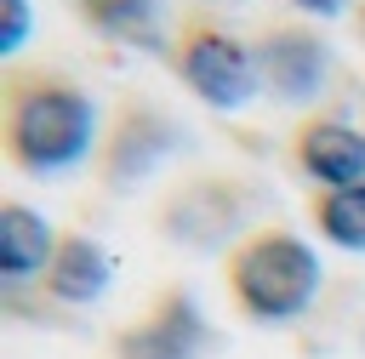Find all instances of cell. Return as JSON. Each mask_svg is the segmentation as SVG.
<instances>
[{
  "mask_svg": "<svg viewBox=\"0 0 365 359\" xmlns=\"http://www.w3.org/2000/svg\"><path fill=\"white\" fill-rule=\"evenodd\" d=\"M103 108L57 68H11L0 80V154L11 171L57 182L97 160Z\"/></svg>",
  "mask_w": 365,
  "mask_h": 359,
  "instance_id": "cell-1",
  "label": "cell"
},
{
  "mask_svg": "<svg viewBox=\"0 0 365 359\" xmlns=\"http://www.w3.org/2000/svg\"><path fill=\"white\" fill-rule=\"evenodd\" d=\"M325 285L319 251L285 222H251L222 251V291L251 325H297Z\"/></svg>",
  "mask_w": 365,
  "mask_h": 359,
  "instance_id": "cell-2",
  "label": "cell"
},
{
  "mask_svg": "<svg viewBox=\"0 0 365 359\" xmlns=\"http://www.w3.org/2000/svg\"><path fill=\"white\" fill-rule=\"evenodd\" d=\"M165 63L171 74L182 80V91L217 114H234L245 103L262 97V74H257V51L228 34L222 23H205V17H188L171 40H165Z\"/></svg>",
  "mask_w": 365,
  "mask_h": 359,
  "instance_id": "cell-3",
  "label": "cell"
},
{
  "mask_svg": "<svg viewBox=\"0 0 365 359\" xmlns=\"http://www.w3.org/2000/svg\"><path fill=\"white\" fill-rule=\"evenodd\" d=\"M257 211V188L234 171H194V177H177L165 188V199L154 205V228L171 239V245H188V251H228L245 228V217Z\"/></svg>",
  "mask_w": 365,
  "mask_h": 359,
  "instance_id": "cell-4",
  "label": "cell"
},
{
  "mask_svg": "<svg viewBox=\"0 0 365 359\" xmlns=\"http://www.w3.org/2000/svg\"><path fill=\"white\" fill-rule=\"evenodd\" d=\"M177 148H182V125H177L160 103L125 97V103L108 114V125H103V142H97L91 171H97V182H103L108 194H137L154 171L171 165Z\"/></svg>",
  "mask_w": 365,
  "mask_h": 359,
  "instance_id": "cell-5",
  "label": "cell"
},
{
  "mask_svg": "<svg viewBox=\"0 0 365 359\" xmlns=\"http://www.w3.org/2000/svg\"><path fill=\"white\" fill-rule=\"evenodd\" d=\"M257 74H262V97L285 103V108H308L314 97H325L331 85V46L319 40V28L308 23H268L257 40Z\"/></svg>",
  "mask_w": 365,
  "mask_h": 359,
  "instance_id": "cell-6",
  "label": "cell"
},
{
  "mask_svg": "<svg viewBox=\"0 0 365 359\" xmlns=\"http://www.w3.org/2000/svg\"><path fill=\"white\" fill-rule=\"evenodd\" d=\"M211 325L194 291L165 285L131 325L114 331V359H205Z\"/></svg>",
  "mask_w": 365,
  "mask_h": 359,
  "instance_id": "cell-7",
  "label": "cell"
},
{
  "mask_svg": "<svg viewBox=\"0 0 365 359\" xmlns=\"http://www.w3.org/2000/svg\"><path fill=\"white\" fill-rule=\"evenodd\" d=\"M291 165L314 188H354L365 182V131L336 114H308L291 131Z\"/></svg>",
  "mask_w": 365,
  "mask_h": 359,
  "instance_id": "cell-8",
  "label": "cell"
},
{
  "mask_svg": "<svg viewBox=\"0 0 365 359\" xmlns=\"http://www.w3.org/2000/svg\"><path fill=\"white\" fill-rule=\"evenodd\" d=\"M108 279H114L108 245L91 239V234H80V228H63L57 234V251H51V262L40 274V291L51 302H63V308H86V302H97L108 291Z\"/></svg>",
  "mask_w": 365,
  "mask_h": 359,
  "instance_id": "cell-9",
  "label": "cell"
},
{
  "mask_svg": "<svg viewBox=\"0 0 365 359\" xmlns=\"http://www.w3.org/2000/svg\"><path fill=\"white\" fill-rule=\"evenodd\" d=\"M57 234L34 205L23 199H0V279L6 285H23V279H40L51 251H57Z\"/></svg>",
  "mask_w": 365,
  "mask_h": 359,
  "instance_id": "cell-10",
  "label": "cell"
},
{
  "mask_svg": "<svg viewBox=\"0 0 365 359\" xmlns=\"http://www.w3.org/2000/svg\"><path fill=\"white\" fill-rule=\"evenodd\" d=\"M86 28L120 46H160V0H68Z\"/></svg>",
  "mask_w": 365,
  "mask_h": 359,
  "instance_id": "cell-11",
  "label": "cell"
},
{
  "mask_svg": "<svg viewBox=\"0 0 365 359\" xmlns=\"http://www.w3.org/2000/svg\"><path fill=\"white\" fill-rule=\"evenodd\" d=\"M308 222H314V234L325 245L365 251V182H354V188H314Z\"/></svg>",
  "mask_w": 365,
  "mask_h": 359,
  "instance_id": "cell-12",
  "label": "cell"
},
{
  "mask_svg": "<svg viewBox=\"0 0 365 359\" xmlns=\"http://www.w3.org/2000/svg\"><path fill=\"white\" fill-rule=\"evenodd\" d=\"M0 6H6V23H0V57H17L23 40H29V28H34V11H29V0H0Z\"/></svg>",
  "mask_w": 365,
  "mask_h": 359,
  "instance_id": "cell-13",
  "label": "cell"
},
{
  "mask_svg": "<svg viewBox=\"0 0 365 359\" xmlns=\"http://www.w3.org/2000/svg\"><path fill=\"white\" fill-rule=\"evenodd\" d=\"M291 6H297V11H308V17H336L348 0H291Z\"/></svg>",
  "mask_w": 365,
  "mask_h": 359,
  "instance_id": "cell-14",
  "label": "cell"
},
{
  "mask_svg": "<svg viewBox=\"0 0 365 359\" xmlns=\"http://www.w3.org/2000/svg\"><path fill=\"white\" fill-rule=\"evenodd\" d=\"M359 34H365V11H359Z\"/></svg>",
  "mask_w": 365,
  "mask_h": 359,
  "instance_id": "cell-15",
  "label": "cell"
}]
</instances>
